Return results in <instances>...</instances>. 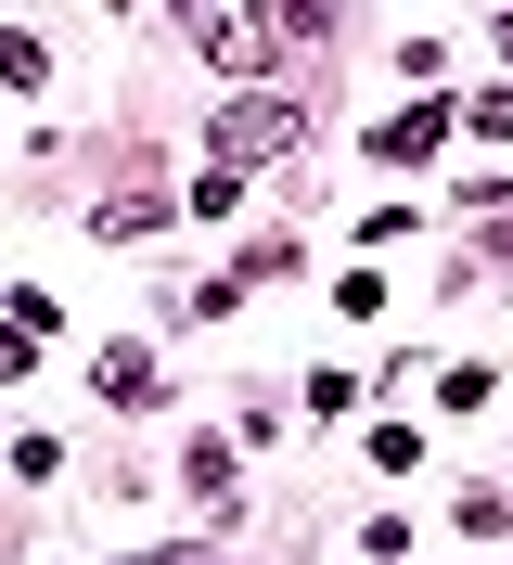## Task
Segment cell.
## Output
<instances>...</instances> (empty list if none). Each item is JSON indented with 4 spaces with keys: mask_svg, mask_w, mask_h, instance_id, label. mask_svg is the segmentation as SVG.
Returning <instances> with one entry per match:
<instances>
[{
    "mask_svg": "<svg viewBox=\"0 0 513 565\" xmlns=\"http://www.w3.org/2000/svg\"><path fill=\"white\" fill-rule=\"evenodd\" d=\"M296 141H308V116L282 104V90H244V104L218 116V168L244 180V168H270V154H296Z\"/></svg>",
    "mask_w": 513,
    "mask_h": 565,
    "instance_id": "cell-1",
    "label": "cell"
},
{
    "mask_svg": "<svg viewBox=\"0 0 513 565\" xmlns=\"http://www.w3.org/2000/svg\"><path fill=\"white\" fill-rule=\"evenodd\" d=\"M193 39H205V65H232V77H257L282 52V13H193Z\"/></svg>",
    "mask_w": 513,
    "mask_h": 565,
    "instance_id": "cell-2",
    "label": "cell"
},
{
    "mask_svg": "<svg viewBox=\"0 0 513 565\" xmlns=\"http://www.w3.org/2000/svg\"><path fill=\"white\" fill-rule=\"evenodd\" d=\"M232 450H244V437H193V450H180V489H193V501H232V489H244Z\"/></svg>",
    "mask_w": 513,
    "mask_h": 565,
    "instance_id": "cell-3",
    "label": "cell"
},
{
    "mask_svg": "<svg viewBox=\"0 0 513 565\" xmlns=\"http://www.w3.org/2000/svg\"><path fill=\"white\" fill-rule=\"evenodd\" d=\"M437 141H449V116H437V104H410L398 129L373 141V154H385V168H424V154H437Z\"/></svg>",
    "mask_w": 513,
    "mask_h": 565,
    "instance_id": "cell-4",
    "label": "cell"
},
{
    "mask_svg": "<svg viewBox=\"0 0 513 565\" xmlns=\"http://www.w3.org/2000/svg\"><path fill=\"white\" fill-rule=\"evenodd\" d=\"M39 334H65V321H52V296H39V282H13V348H0V360L26 373V360H39Z\"/></svg>",
    "mask_w": 513,
    "mask_h": 565,
    "instance_id": "cell-5",
    "label": "cell"
},
{
    "mask_svg": "<svg viewBox=\"0 0 513 565\" xmlns=\"http://www.w3.org/2000/svg\"><path fill=\"white\" fill-rule=\"evenodd\" d=\"M141 232H168V193H116L103 206V245H141Z\"/></svg>",
    "mask_w": 513,
    "mask_h": 565,
    "instance_id": "cell-6",
    "label": "cell"
},
{
    "mask_svg": "<svg viewBox=\"0 0 513 565\" xmlns=\"http://www.w3.org/2000/svg\"><path fill=\"white\" fill-rule=\"evenodd\" d=\"M103 398H116V412H129V398H154V360H141V348H103Z\"/></svg>",
    "mask_w": 513,
    "mask_h": 565,
    "instance_id": "cell-7",
    "label": "cell"
},
{
    "mask_svg": "<svg viewBox=\"0 0 513 565\" xmlns=\"http://www.w3.org/2000/svg\"><path fill=\"white\" fill-rule=\"evenodd\" d=\"M141 565H180V553H141Z\"/></svg>",
    "mask_w": 513,
    "mask_h": 565,
    "instance_id": "cell-8",
    "label": "cell"
},
{
    "mask_svg": "<svg viewBox=\"0 0 513 565\" xmlns=\"http://www.w3.org/2000/svg\"><path fill=\"white\" fill-rule=\"evenodd\" d=\"M501 52H513V13H501Z\"/></svg>",
    "mask_w": 513,
    "mask_h": 565,
    "instance_id": "cell-9",
    "label": "cell"
},
{
    "mask_svg": "<svg viewBox=\"0 0 513 565\" xmlns=\"http://www.w3.org/2000/svg\"><path fill=\"white\" fill-rule=\"evenodd\" d=\"M501 245H513V206H501Z\"/></svg>",
    "mask_w": 513,
    "mask_h": 565,
    "instance_id": "cell-10",
    "label": "cell"
}]
</instances>
